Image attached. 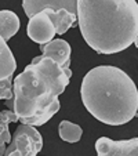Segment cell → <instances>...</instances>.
Wrapping results in <instances>:
<instances>
[{
  "label": "cell",
  "instance_id": "obj_1",
  "mask_svg": "<svg viewBox=\"0 0 138 156\" xmlns=\"http://www.w3.org/2000/svg\"><path fill=\"white\" fill-rule=\"evenodd\" d=\"M72 71L54 59L39 55L14 79L12 111L21 123L43 126L59 111L58 95L69 84Z\"/></svg>",
  "mask_w": 138,
  "mask_h": 156
},
{
  "label": "cell",
  "instance_id": "obj_2",
  "mask_svg": "<svg viewBox=\"0 0 138 156\" xmlns=\"http://www.w3.org/2000/svg\"><path fill=\"white\" fill-rule=\"evenodd\" d=\"M77 21L84 41L98 54H116L138 37L135 0H77Z\"/></svg>",
  "mask_w": 138,
  "mask_h": 156
},
{
  "label": "cell",
  "instance_id": "obj_3",
  "mask_svg": "<svg viewBox=\"0 0 138 156\" xmlns=\"http://www.w3.org/2000/svg\"><path fill=\"white\" fill-rule=\"evenodd\" d=\"M80 94L88 113L104 124L120 126L137 116V86L120 68L100 65L88 71L83 77Z\"/></svg>",
  "mask_w": 138,
  "mask_h": 156
},
{
  "label": "cell",
  "instance_id": "obj_4",
  "mask_svg": "<svg viewBox=\"0 0 138 156\" xmlns=\"http://www.w3.org/2000/svg\"><path fill=\"white\" fill-rule=\"evenodd\" d=\"M43 148L40 133L29 124H21L14 131L4 156H36Z\"/></svg>",
  "mask_w": 138,
  "mask_h": 156
},
{
  "label": "cell",
  "instance_id": "obj_5",
  "mask_svg": "<svg viewBox=\"0 0 138 156\" xmlns=\"http://www.w3.org/2000/svg\"><path fill=\"white\" fill-rule=\"evenodd\" d=\"M27 33L30 40H33L35 43L46 44L54 40V36L57 35V29L50 15L43 10L36 15H33L32 18H29Z\"/></svg>",
  "mask_w": 138,
  "mask_h": 156
},
{
  "label": "cell",
  "instance_id": "obj_6",
  "mask_svg": "<svg viewBox=\"0 0 138 156\" xmlns=\"http://www.w3.org/2000/svg\"><path fill=\"white\" fill-rule=\"evenodd\" d=\"M95 151L98 156H138V137L122 141L101 137L95 141Z\"/></svg>",
  "mask_w": 138,
  "mask_h": 156
},
{
  "label": "cell",
  "instance_id": "obj_7",
  "mask_svg": "<svg viewBox=\"0 0 138 156\" xmlns=\"http://www.w3.org/2000/svg\"><path fill=\"white\" fill-rule=\"evenodd\" d=\"M22 7L28 18H32L46 9L68 10L77 15V0H22Z\"/></svg>",
  "mask_w": 138,
  "mask_h": 156
},
{
  "label": "cell",
  "instance_id": "obj_8",
  "mask_svg": "<svg viewBox=\"0 0 138 156\" xmlns=\"http://www.w3.org/2000/svg\"><path fill=\"white\" fill-rule=\"evenodd\" d=\"M40 50H41V53H43V57H48V58L54 59L62 68H69L72 50L66 40L54 39L50 43L40 44Z\"/></svg>",
  "mask_w": 138,
  "mask_h": 156
},
{
  "label": "cell",
  "instance_id": "obj_9",
  "mask_svg": "<svg viewBox=\"0 0 138 156\" xmlns=\"http://www.w3.org/2000/svg\"><path fill=\"white\" fill-rule=\"evenodd\" d=\"M18 116L15 115V112L12 109L9 111H0V156L6 155L7 145L11 142L12 137L11 133L9 130L10 123H15L18 122Z\"/></svg>",
  "mask_w": 138,
  "mask_h": 156
},
{
  "label": "cell",
  "instance_id": "obj_10",
  "mask_svg": "<svg viewBox=\"0 0 138 156\" xmlns=\"http://www.w3.org/2000/svg\"><path fill=\"white\" fill-rule=\"evenodd\" d=\"M44 11L50 15L51 21L55 25L57 29V35H64L68 30L71 29L75 25L77 20V15L69 12L68 10H51V9H46Z\"/></svg>",
  "mask_w": 138,
  "mask_h": 156
},
{
  "label": "cell",
  "instance_id": "obj_11",
  "mask_svg": "<svg viewBox=\"0 0 138 156\" xmlns=\"http://www.w3.org/2000/svg\"><path fill=\"white\" fill-rule=\"evenodd\" d=\"M17 69V62L7 41L0 36V80L12 76Z\"/></svg>",
  "mask_w": 138,
  "mask_h": 156
},
{
  "label": "cell",
  "instance_id": "obj_12",
  "mask_svg": "<svg viewBox=\"0 0 138 156\" xmlns=\"http://www.w3.org/2000/svg\"><path fill=\"white\" fill-rule=\"evenodd\" d=\"M19 29V18L10 10L0 11V36L4 40H10Z\"/></svg>",
  "mask_w": 138,
  "mask_h": 156
},
{
  "label": "cell",
  "instance_id": "obj_13",
  "mask_svg": "<svg viewBox=\"0 0 138 156\" xmlns=\"http://www.w3.org/2000/svg\"><path fill=\"white\" fill-rule=\"evenodd\" d=\"M58 133H59L61 140H64L66 142H71V144H75V142L80 141L83 130L79 124H75L69 120H62L59 123Z\"/></svg>",
  "mask_w": 138,
  "mask_h": 156
},
{
  "label": "cell",
  "instance_id": "obj_14",
  "mask_svg": "<svg viewBox=\"0 0 138 156\" xmlns=\"http://www.w3.org/2000/svg\"><path fill=\"white\" fill-rule=\"evenodd\" d=\"M12 77L0 80V100H12L14 98V87H12Z\"/></svg>",
  "mask_w": 138,
  "mask_h": 156
},
{
  "label": "cell",
  "instance_id": "obj_15",
  "mask_svg": "<svg viewBox=\"0 0 138 156\" xmlns=\"http://www.w3.org/2000/svg\"><path fill=\"white\" fill-rule=\"evenodd\" d=\"M134 44H135V47L138 48V37H137V40H135V43H134Z\"/></svg>",
  "mask_w": 138,
  "mask_h": 156
}]
</instances>
